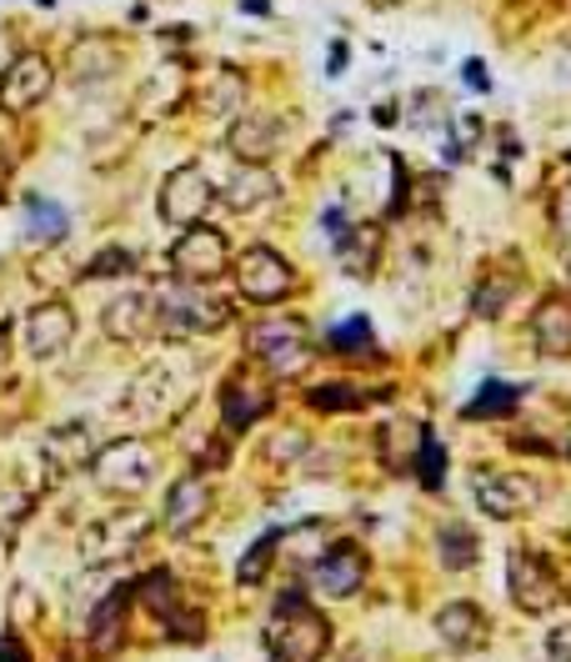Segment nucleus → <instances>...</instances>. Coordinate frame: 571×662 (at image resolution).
Listing matches in <instances>:
<instances>
[{"instance_id": "7", "label": "nucleus", "mask_w": 571, "mask_h": 662, "mask_svg": "<svg viewBox=\"0 0 571 662\" xmlns=\"http://www.w3.org/2000/svg\"><path fill=\"white\" fill-rule=\"evenodd\" d=\"M236 286H241V296H246V302L276 306V302H286V296L296 292V276H292V266H286V256H281V251L246 246L236 256Z\"/></svg>"}, {"instance_id": "21", "label": "nucleus", "mask_w": 571, "mask_h": 662, "mask_svg": "<svg viewBox=\"0 0 571 662\" xmlns=\"http://www.w3.org/2000/svg\"><path fill=\"white\" fill-rule=\"evenodd\" d=\"M531 341L547 357H571V302L567 296H547L531 316Z\"/></svg>"}, {"instance_id": "36", "label": "nucleus", "mask_w": 571, "mask_h": 662, "mask_svg": "<svg viewBox=\"0 0 571 662\" xmlns=\"http://www.w3.org/2000/svg\"><path fill=\"white\" fill-rule=\"evenodd\" d=\"M276 543H281V527H271V533H261V543L246 547V557H241V567H236V582L241 587H251V582H261V577H266Z\"/></svg>"}, {"instance_id": "15", "label": "nucleus", "mask_w": 571, "mask_h": 662, "mask_svg": "<svg viewBox=\"0 0 571 662\" xmlns=\"http://www.w3.org/2000/svg\"><path fill=\"white\" fill-rule=\"evenodd\" d=\"M156 322H161V312H156V292H126L101 312V332H106L110 341H120V347L146 341L156 332Z\"/></svg>"}, {"instance_id": "45", "label": "nucleus", "mask_w": 571, "mask_h": 662, "mask_svg": "<svg viewBox=\"0 0 571 662\" xmlns=\"http://www.w3.org/2000/svg\"><path fill=\"white\" fill-rule=\"evenodd\" d=\"M367 6H377V11H396V6H406V0H367Z\"/></svg>"}, {"instance_id": "22", "label": "nucleus", "mask_w": 571, "mask_h": 662, "mask_svg": "<svg viewBox=\"0 0 571 662\" xmlns=\"http://www.w3.org/2000/svg\"><path fill=\"white\" fill-rule=\"evenodd\" d=\"M276 196H281V186H276V176H271L266 166H241V171L226 181L221 201H226L231 211H241V217H246V211H256V207H271Z\"/></svg>"}, {"instance_id": "9", "label": "nucleus", "mask_w": 571, "mask_h": 662, "mask_svg": "<svg viewBox=\"0 0 571 662\" xmlns=\"http://www.w3.org/2000/svg\"><path fill=\"white\" fill-rule=\"evenodd\" d=\"M51 86H55V65L45 61L41 51L15 55L11 71L0 76V111H6V116H25V111H35L51 96Z\"/></svg>"}, {"instance_id": "12", "label": "nucleus", "mask_w": 571, "mask_h": 662, "mask_svg": "<svg viewBox=\"0 0 571 662\" xmlns=\"http://www.w3.org/2000/svg\"><path fill=\"white\" fill-rule=\"evenodd\" d=\"M226 146H231V156H241L246 166H266L271 156H281V146H286V120L271 116V111H246V116L231 120Z\"/></svg>"}, {"instance_id": "32", "label": "nucleus", "mask_w": 571, "mask_h": 662, "mask_svg": "<svg viewBox=\"0 0 571 662\" xmlns=\"http://www.w3.org/2000/svg\"><path fill=\"white\" fill-rule=\"evenodd\" d=\"M517 292H521V282L517 276H507V272H496V276H486L482 286H476V316H482V322H496V316L507 312L511 302H517Z\"/></svg>"}, {"instance_id": "30", "label": "nucleus", "mask_w": 571, "mask_h": 662, "mask_svg": "<svg viewBox=\"0 0 571 662\" xmlns=\"http://www.w3.org/2000/svg\"><path fill=\"white\" fill-rule=\"evenodd\" d=\"M201 111H211V116L246 111V76H241V71H231V65H221L216 81L201 91Z\"/></svg>"}, {"instance_id": "47", "label": "nucleus", "mask_w": 571, "mask_h": 662, "mask_svg": "<svg viewBox=\"0 0 571 662\" xmlns=\"http://www.w3.org/2000/svg\"><path fill=\"white\" fill-rule=\"evenodd\" d=\"M35 6H55V0H35Z\"/></svg>"}, {"instance_id": "19", "label": "nucleus", "mask_w": 571, "mask_h": 662, "mask_svg": "<svg viewBox=\"0 0 571 662\" xmlns=\"http://www.w3.org/2000/svg\"><path fill=\"white\" fill-rule=\"evenodd\" d=\"M65 71L76 86H91V81H110L120 71V45L110 35H81L71 51H65Z\"/></svg>"}, {"instance_id": "3", "label": "nucleus", "mask_w": 571, "mask_h": 662, "mask_svg": "<svg viewBox=\"0 0 571 662\" xmlns=\"http://www.w3.org/2000/svg\"><path fill=\"white\" fill-rule=\"evenodd\" d=\"M146 537H151V512H140V507L106 512V517H96L86 533H81V557H86L91 567H106V563L130 557Z\"/></svg>"}, {"instance_id": "17", "label": "nucleus", "mask_w": 571, "mask_h": 662, "mask_svg": "<svg viewBox=\"0 0 571 662\" xmlns=\"http://www.w3.org/2000/svg\"><path fill=\"white\" fill-rule=\"evenodd\" d=\"M205 512H211V482H205V472L176 477L171 492H166V533H176V537L195 533L205 522Z\"/></svg>"}, {"instance_id": "4", "label": "nucleus", "mask_w": 571, "mask_h": 662, "mask_svg": "<svg viewBox=\"0 0 571 662\" xmlns=\"http://www.w3.org/2000/svg\"><path fill=\"white\" fill-rule=\"evenodd\" d=\"M91 467H96L101 492H110V497H140L156 477V456L136 437H116L110 446H101Z\"/></svg>"}, {"instance_id": "25", "label": "nucleus", "mask_w": 571, "mask_h": 662, "mask_svg": "<svg viewBox=\"0 0 571 662\" xmlns=\"http://www.w3.org/2000/svg\"><path fill=\"white\" fill-rule=\"evenodd\" d=\"M521 402H527V387H517V381H482V387H476V397L462 407V417H466V422H486V417H511Z\"/></svg>"}, {"instance_id": "18", "label": "nucleus", "mask_w": 571, "mask_h": 662, "mask_svg": "<svg viewBox=\"0 0 571 662\" xmlns=\"http://www.w3.org/2000/svg\"><path fill=\"white\" fill-rule=\"evenodd\" d=\"M96 437H91V427L86 422H65V427H55V432H45V442H41V456L51 462V472L55 477H65V472H86L91 462H96Z\"/></svg>"}, {"instance_id": "37", "label": "nucleus", "mask_w": 571, "mask_h": 662, "mask_svg": "<svg viewBox=\"0 0 571 662\" xmlns=\"http://www.w3.org/2000/svg\"><path fill=\"white\" fill-rule=\"evenodd\" d=\"M31 492L15 487V482H0V533H15L21 527V517L31 512Z\"/></svg>"}, {"instance_id": "48", "label": "nucleus", "mask_w": 571, "mask_h": 662, "mask_svg": "<svg viewBox=\"0 0 571 662\" xmlns=\"http://www.w3.org/2000/svg\"><path fill=\"white\" fill-rule=\"evenodd\" d=\"M567 452H571V446H567Z\"/></svg>"}, {"instance_id": "27", "label": "nucleus", "mask_w": 571, "mask_h": 662, "mask_svg": "<svg viewBox=\"0 0 571 662\" xmlns=\"http://www.w3.org/2000/svg\"><path fill=\"white\" fill-rule=\"evenodd\" d=\"M21 211H25V237H35V241H65V231H71V217H65V207H55L51 196L25 191Z\"/></svg>"}, {"instance_id": "1", "label": "nucleus", "mask_w": 571, "mask_h": 662, "mask_svg": "<svg viewBox=\"0 0 571 662\" xmlns=\"http://www.w3.org/2000/svg\"><path fill=\"white\" fill-rule=\"evenodd\" d=\"M326 648H331V622L306 602L302 582H292L266 622V652L276 662H321Z\"/></svg>"}, {"instance_id": "13", "label": "nucleus", "mask_w": 571, "mask_h": 662, "mask_svg": "<svg viewBox=\"0 0 571 662\" xmlns=\"http://www.w3.org/2000/svg\"><path fill=\"white\" fill-rule=\"evenodd\" d=\"M176 402H181L176 371H171V367H146L136 381H130L120 412H126L130 422H166V417L176 412Z\"/></svg>"}, {"instance_id": "38", "label": "nucleus", "mask_w": 571, "mask_h": 662, "mask_svg": "<svg viewBox=\"0 0 571 662\" xmlns=\"http://www.w3.org/2000/svg\"><path fill=\"white\" fill-rule=\"evenodd\" d=\"M302 452H306V437L302 432H281V437H271V442L261 446V456H266L271 467H286V462H296Z\"/></svg>"}, {"instance_id": "5", "label": "nucleus", "mask_w": 571, "mask_h": 662, "mask_svg": "<svg viewBox=\"0 0 571 662\" xmlns=\"http://www.w3.org/2000/svg\"><path fill=\"white\" fill-rule=\"evenodd\" d=\"M246 347L271 377H296V371H306V361H311L302 322H292V316H266V322H256Z\"/></svg>"}, {"instance_id": "44", "label": "nucleus", "mask_w": 571, "mask_h": 662, "mask_svg": "<svg viewBox=\"0 0 571 662\" xmlns=\"http://www.w3.org/2000/svg\"><path fill=\"white\" fill-rule=\"evenodd\" d=\"M241 11H246V15H266L271 0H241Z\"/></svg>"}, {"instance_id": "14", "label": "nucleus", "mask_w": 571, "mask_h": 662, "mask_svg": "<svg viewBox=\"0 0 571 662\" xmlns=\"http://www.w3.org/2000/svg\"><path fill=\"white\" fill-rule=\"evenodd\" d=\"M71 341H76V312L65 302H41L25 312V351H31L35 361L61 357Z\"/></svg>"}, {"instance_id": "11", "label": "nucleus", "mask_w": 571, "mask_h": 662, "mask_svg": "<svg viewBox=\"0 0 571 662\" xmlns=\"http://www.w3.org/2000/svg\"><path fill=\"white\" fill-rule=\"evenodd\" d=\"M161 221L166 227H195V221L211 211V181H205L201 166H176L171 176L161 181Z\"/></svg>"}, {"instance_id": "35", "label": "nucleus", "mask_w": 571, "mask_h": 662, "mask_svg": "<svg viewBox=\"0 0 571 662\" xmlns=\"http://www.w3.org/2000/svg\"><path fill=\"white\" fill-rule=\"evenodd\" d=\"M140 266V256L130 246H101L96 256L86 261V276H96V282H110V276H130Z\"/></svg>"}, {"instance_id": "16", "label": "nucleus", "mask_w": 571, "mask_h": 662, "mask_svg": "<svg viewBox=\"0 0 571 662\" xmlns=\"http://www.w3.org/2000/svg\"><path fill=\"white\" fill-rule=\"evenodd\" d=\"M311 582H316L321 598H356L361 582H367V553L351 547V543L326 547V553L311 563Z\"/></svg>"}, {"instance_id": "20", "label": "nucleus", "mask_w": 571, "mask_h": 662, "mask_svg": "<svg viewBox=\"0 0 571 662\" xmlns=\"http://www.w3.org/2000/svg\"><path fill=\"white\" fill-rule=\"evenodd\" d=\"M266 412H271V391L261 387V381L231 377L226 387H221V427H226V432H246V427H256Z\"/></svg>"}, {"instance_id": "41", "label": "nucleus", "mask_w": 571, "mask_h": 662, "mask_svg": "<svg viewBox=\"0 0 571 662\" xmlns=\"http://www.w3.org/2000/svg\"><path fill=\"white\" fill-rule=\"evenodd\" d=\"M346 61H351V45L331 41V51H326V76H346Z\"/></svg>"}, {"instance_id": "28", "label": "nucleus", "mask_w": 571, "mask_h": 662, "mask_svg": "<svg viewBox=\"0 0 571 662\" xmlns=\"http://www.w3.org/2000/svg\"><path fill=\"white\" fill-rule=\"evenodd\" d=\"M326 347H331V357H371V351H377V332H371L367 316L356 312L326 332Z\"/></svg>"}, {"instance_id": "31", "label": "nucleus", "mask_w": 571, "mask_h": 662, "mask_svg": "<svg viewBox=\"0 0 571 662\" xmlns=\"http://www.w3.org/2000/svg\"><path fill=\"white\" fill-rule=\"evenodd\" d=\"M411 467H416V477H421V487H426V492H442V482H446V446L436 442V432H426V427H421V437H416V456H411Z\"/></svg>"}, {"instance_id": "10", "label": "nucleus", "mask_w": 571, "mask_h": 662, "mask_svg": "<svg viewBox=\"0 0 571 662\" xmlns=\"http://www.w3.org/2000/svg\"><path fill=\"white\" fill-rule=\"evenodd\" d=\"M472 497L486 517L507 522V517H521V512L537 507L541 487L531 477H521V472H472Z\"/></svg>"}, {"instance_id": "23", "label": "nucleus", "mask_w": 571, "mask_h": 662, "mask_svg": "<svg viewBox=\"0 0 571 662\" xmlns=\"http://www.w3.org/2000/svg\"><path fill=\"white\" fill-rule=\"evenodd\" d=\"M436 632H442V642H446V648H456V652L482 648L486 618H482V608H476V602H452V608L436 612Z\"/></svg>"}, {"instance_id": "39", "label": "nucleus", "mask_w": 571, "mask_h": 662, "mask_svg": "<svg viewBox=\"0 0 571 662\" xmlns=\"http://www.w3.org/2000/svg\"><path fill=\"white\" fill-rule=\"evenodd\" d=\"M551 231H557L561 241H571V186H561V191L551 196Z\"/></svg>"}, {"instance_id": "34", "label": "nucleus", "mask_w": 571, "mask_h": 662, "mask_svg": "<svg viewBox=\"0 0 571 662\" xmlns=\"http://www.w3.org/2000/svg\"><path fill=\"white\" fill-rule=\"evenodd\" d=\"M436 553H442L446 567L466 572V567L476 563V537H472V527H462V522H446L442 533H436Z\"/></svg>"}, {"instance_id": "26", "label": "nucleus", "mask_w": 571, "mask_h": 662, "mask_svg": "<svg viewBox=\"0 0 571 662\" xmlns=\"http://www.w3.org/2000/svg\"><path fill=\"white\" fill-rule=\"evenodd\" d=\"M377 397H391V391H367V387H356V381H321V387L306 391V402H311L316 412H361V407H371Z\"/></svg>"}, {"instance_id": "29", "label": "nucleus", "mask_w": 571, "mask_h": 662, "mask_svg": "<svg viewBox=\"0 0 571 662\" xmlns=\"http://www.w3.org/2000/svg\"><path fill=\"white\" fill-rule=\"evenodd\" d=\"M377 251H381V231L377 227H356V231H346V237L336 241V256H341V266L351 276H371Z\"/></svg>"}, {"instance_id": "6", "label": "nucleus", "mask_w": 571, "mask_h": 662, "mask_svg": "<svg viewBox=\"0 0 571 662\" xmlns=\"http://www.w3.org/2000/svg\"><path fill=\"white\" fill-rule=\"evenodd\" d=\"M226 272V237L216 227H186L171 246V276L176 282H195V286H211L216 276Z\"/></svg>"}, {"instance_id": "24", "label": "nucleus", "mask_w": 571, "mask_h": 662, "mask_svg": "<svg viewBox=\"0 0 571 662\" xmlns=\"http://www.w3.org/2000/svg\"><path fill=\"white\" fill-rule=\"evenodd\" d=\"M130 598H136V587H116V592L96 608V618H91V652H96V658H106V652L120 648V632H126V602Z\"/></svg>"}, {"instance_id": "46", "label": "nucleus", "mask_w": 571, "mask_h": 662, "mask_svg": "<svg viewBox=\"0 0 571 662\" xmlns=\"http://www.w3.org/2000/svg\"><path fill=\"white\" fill-rule=\"evenodd\" d=\"M0 191H6V166H0Z\"/></svg>"}, {"instance_id": "40", "label": "nucleus", "mask_w": 571, "mask_h": 662, "mask_svg": "<svg viewBox=\"0 0 571 662\" xmlns=\"http://www.w3.org/2000/svg\"><path fill=\"white\" fill-rule=\"evenodd\" d=\"M462 81H466L472 91H482V96L491 91V76H486V65L476 61V55H472V61H462Z\"/></svg>"}, {"instance_id": "33", "label": "nucleus", "mask_w": 571, "mask_h": 662, "mask_svg": "<svg viewBox=\"0 0 571 662\" xmlns=\"http://www.w3.org/2000/svg\"><path fill=\"white\" fill-rule=\"evenodd\" d=\"M416 437H421V427H401V422L381 427V432H377V456H381V467L406 472V467H411L406 446H416Z\"/></svg>"}, {"instance_id": "2", "label": "nucleus", "mask_w": 571, "mask_h": 662, "mask_svg": "<svg viewBox=\"0 0 571 662\" xmlns=\"http://www.w3.org/2000/svg\"><path fill=\"white\" fill-rule=\"evenodd\" d=\"M156 312H161L171 337H201V332H216L226 322V302L205 296V286L195 282H176V276L156 292Z\"/></svg>"}, {"instance_id": "43", "label": "nucleus", "mask_w": 571, "mask_h": 662, "mask_svg": "<svg viewBox=\"0 0 571 662\" xmlns=\"http://www.w3.org/2000/svg\"><path fill=\"white\" fill-rule=\"evenodd\" d=\"M0 662H31V652H25L15 638H6V632H0Z\"/></svg>"}, {"instance_id": "8", "label": "nucleus", "mask_w": 571, "mask_h": 662, "mask_svg": "<svg viewBox=\"0 0 571 662\" xmlns=\"http://www.w3.org/2000/svg\"><path fill=\"white\" fill-rule=\"evenodd\" d=\"M507 587H511V598H517L521 612H551L561 598L551 563L537 557L531 547H511L507 553Z\"/></svg>"}, {"instance_id": "42", "label": "nucleus", "mask_w": 571, "mask_h": 662, "mask_svg": "<svg viewBox=\"0 0 571 662\" xmlns=\"http://www.w3.org/2000/svg\"><path fill=\"white\" fill-rule=\"evenodd\" d=\"M15 55H21V51H15V35L6 31V25H0V76L11 71V61H15Z\"/></svg>"}]
</instances>
